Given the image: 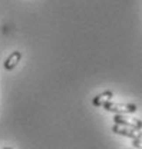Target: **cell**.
I'll use <instances>...</instances> for the list:
<instances>
[{"label":"cell","instance_id":"6da1fadb","mask_svg":"<svg viewBox=\"0 0 142 149\" xmlns=\"http://www.w3.org/2000/svg\"><path fill=\"white\" fill-rule=\"evenodd\" d=\"M102 108H105L108 112H113V113H119V115H129V113H135L138 111L136 105H134V103H116L112 100L106 102Z\"/></svg>","mask_w":142,"mask_h":149},{"label":"cell","instance_id":"3957f363","mask_svg":"<svg viewBox=\"0 0 142 149\" xmlns=\"http://www.w3.org/2000/svg\"><path fill=\"white\" fill-rule=\"evenodd\" d=\"M113 120H115V123H119V125L131 126V128H135V129H142L141 119L131 118V116H128V115H119V113H116L115 118H113Z\"/></svg>","mask_w":142,"mask_h":149},{"label":"cell","instance_id":"ba28073f","mask_svg":"<svg viewBox=\"0 0 142 149\" xmlns=\"http://www.w3.org/2000/svg\"><path fill=\"white\" fill-rule=\"evenodd\" d=\"M134 149H135V148H134Z\"/></svg>","mask_w":142,"mask_h":149},{"label":"cell","instance_id":"7a4b0ae2","mask_svg":"<svg viewBox=\"0 0 142 149\" xmlns=\"http://www.w3.org/2000/svg\"><path fill=\"white\" fill-rule=\"evenodd\" d=\"M112 132L116 133V135H122V136H126V138H131V139H142L141 129H135V128L119 125V123H115L112 126Z\"/></svg>","mask_w":142,"mask_h":149},{"label":"cell","instance_id":"8992f818","mask_svg":"<svg viewBox=\"0 0 142 149\" xmlns=\"http://www.w3.org/2000/svg\"><path fill=\"white\" fill-rule=\"evenodd\" d=\"M134 146L135 149H142V139H134Z\"/></svg>","mask_w":142,"mask_h":149},{"label":"cell","instance_id":"277c9868","mask_svg":"<svg viewBox=\"0 0 142 149\" xmlns=\"http://www.w3.org/2000/svg\"><path fill=\"white\" fill-rule=\"evenodd\" d=\"M20 59H22V53H20L19 50L12 52L10 55L7 56V59L4 60V63H3L4 69H6V70H12V69H15V68H16V65L20 62Z\"/></svg>","mask_w":142,"mask_h":149},{"label":"cell","instance_id":"52a82bcc","mask_svg":"<svg viewBox=\"0 0 142 149\" xmlns=\"http://www.w3.org/2000/svg\"><path fill=\"white\" fill-rule=\"evenodd\" d=\"M3 149H12V148L10 146H6V148H3Z\"/></svg>","mask_w":142,"mask_h":149},{"label":"cell","instance_id":"5b68a950","mask_svg":"<svg viewBox=\"0 0 142 149\" xmlns=\"http://www.w3.org/2000/svg\"><path fill=\"white\" fill-rule=\"evenodd\" d=\"M112 97H113V93L111 92V91H106V92L101 93V95H98V96H95L93 100H92V103H93L95 106H104L106 102L112 100Z\"/></svg>","mask_w":142,"mask_h":149}]
</instances>
